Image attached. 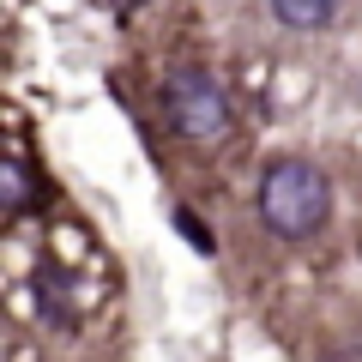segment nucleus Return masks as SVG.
Segmentation results:
<instances>
[{
    "label": "nucleus",
    "instance_id": "39448f33",
    "mask_svg": "<svg viewBox=\"0 0 362 362\" xmlns=\"http://www.w3.org/2000/svg\"><path fill=\"white\" fill-rule=\"evenodd\" d=\"M175 230H181V235H187V242H194V247H199V254H211V247H218V242H211V230H206V223H199V218H194V211H175Z\"/></svg>",
    "mask_w": 362,
    "mask_h": 362
},
{
    "label": "nucleus",
    "instance_id": "20e7f679",
    "mask_svg": "<svg viewBox=\"0 0 362 362\" xmlns=\"http://www.w3.org/2000/svg\"><path fill=\"white\" fill-rule=\"evenodd\" d=\"M0 206L13 211H30V169L18 163V157H6V163H0Z\"/></svg>",
    "mask_w": 362,
    "mask_h": 362
},
{
    "label": "nucleus",
    "instance_id": "f257e3e1",
    "mask_svg": "<svg viewBox=\"0 0 362 362\" xmlns=\"http://www.w3.org/2000/svg\"><path fill=\"white\" fill-rule=\"evenodd\" d=\"M332 218V181L308 157H272L259 169V223L278 242H308Z\"/></svg>",
    "mask_w": 362,
    "mask_h": 362
},
{
    "label": "nucleus",
    "instance_id": "7ed1b4c3",
    "mask_svg": "<svg viewBox=\"0 0 362 362\" xmlns=\"http://www.w3.org/2000/svg\"><path fill=\"white\" fill-rule=\"evenodd\" d=\"M284 30H326L338 18V0H266Z\"/></svg>",
    "mask_w": 362,
    "mask_h": 362
},
{
    "label": "nucleus",
    "instance_id": "423d86ee",
    "mask_svg": "<svg viewBox=\"0 0 362 362\" xmlns=\"http://www.w3.org/2000/svg\"><path fill=\"white\" fill-rule=\"evenodd\" d=\"M115 13H139V6H151V0H109Z\"/></svg>",
    "mask_w": 362,
    "mask_h": 362
},
{
    "label": "nucleus",
    "instance_id": "f03ea898",
    "mask_svg": "<svg viewBox=\"0 0 362 362\" xmlns=\"http://www.w3.org/2000/svg\"><path fill=\"white\" fill-rule=\"evenodd\" d=\"M163 115L169 127L181 133L187 145H223L235 127V109L230 97H223V85L206 73V66H175V73L163 78Z\"/></svg>",
    "mask_w": 362,
    "mask_h": 362
}]
</instances>
